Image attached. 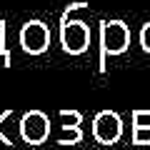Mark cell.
<instances>
[{"instance_id":"obj_2","label":"cell","mask_w":150,"mask_h":150,"mask_svg":"<svg viewBox=\"0 0 150 150\" xmlns=\"http://www.w3.org/2000/svg\"><path fill=\"white\" fill-rule=\"evenodd\" d=\"M60 45L65 53L80 55L90 48V28L85 20H63L60 23Z\"/></svg>"},{"instance_id":"obj_4","label":"cell","mask_w":150,"mask_h":150,"mask_svg":"<svg viewBox=\"0 0 150 150\" xmlns=\"http://www.w3.org/2000/svg\"><path fill=\"white\" fill-rule=\"evenodd\" d=\"M20 45L30 55L45 53L50 48V28L43 20H28L20 30Z\"/></svg>"},{"instance_id":"obj_8","label":"cell","mask_w":150,"mask_h":150,"mask_svg":"<svg viewBox=\"0 0 150 150\" xmlns=\"http://www.w3.org/2000/svg\"><path fill=\"white\" fill-rule=\"evenodd\" d=\"M0 65L5 68V65H10V53H8L5 48V23L0 20Z\"/></svg>"},{"instance_id":"obj_9","label":"cell","mask_w":150,"mask_h":150,"mask_svg":"<svg viewBox=\"0 0 150 150\" xmlns=\"http://www.w3.org/2000/svg\"><path fill=\"white\" fill-rule=\"evenodd\" d=\"M133 128H150V110H133Z\"/></svg>"},{"instance_id":"obj_1","label":"cell","mask_w":150,"mask_h":150,"mask_svg":"<svg viewBox=\"0 0 150 150\" xmlns=\"http://www.w3.org/2000/svg\"><path fill=\"white\" fill-rule=\"evenodd\" d=\"M130 48V28L123 20L100 23V68H105L108 55H120Z\"/></svg>"},{"instance_id":"obj_7","label":"cell","mask_w":150,"mask_h":150,"mask_svg":"<svg viewBox=\"0 0 150 150\" xmlns=\"http://www.w3.org/2000/svg\"><path fill=\"white\" fill-rule=\"evenodd\" d=\"M60 128H80L83 112L80 110H60Z\"/></svg>"},{"instance_id":"obj_6","label":"cell","mask_w":150,"mask_h":150,"mask_svg":"<svg viewBox=\"0 0 150 150\" xmlns=\"http://www.w3.org/2000/svg\"><path fill=\"white\" fill-rule=\"evenodd\" d=\"M83 140V130L80 128H60V135L55 138L58 145H75Z\"/></svg>"},{"instance_id":"obj_5","label":"cell","mask_w":150,"mask_h":150,"mask_svg":"<svg viewBox=\"0 0 150 150\" xmlns=\"http://www.w3.org/2000/svg\"><path fill=\"white\" fill-rule=\"evenodd\" d=\"M120 135H123V120L112 110L98 112L95 120H93V138L103 145H112L120 140Z\"/></svg>"},{"instance_id":"obj_10","label":"cell","mask_w":150,"mask_h":150,"mask_svg":"<svg viewBox=\"0 0 150 150\" xmlns=\"http://www.w3.org/2000/svg\"><path fill=\"white\" fill-rule=\"evenodd\" d=\"M133 143L135 145H150V128H133Z\"/></svg>"},{"instance_id":"obj_3","label":"cell","mask_w":150,"mask_h":150,"mask_svg":"<svg viewBox=\"0 0 150 150\" xmlns=\"http://www.w3.org/2000/svg\"><path fill=\"white\" fill-rule=\"evenodd\" d=\"M20 138L28 145H43L50 138V118L40 110H30L20 120Z\"/></svg>"},{"instance_id":"obj_11","label":"cell","mask_w":150,"mask_h":150,"mask_svg":"<svg viewBox=\"0 0 150 150\" xmlns=\"http://www.w3.org/2000/svg\"><path fill=\"white\" fill-rule=\"evenodd\" d=\"M140 45H143L145 53H150V20L143 25V30H140Z\"/></svg>"}]
</instances>
